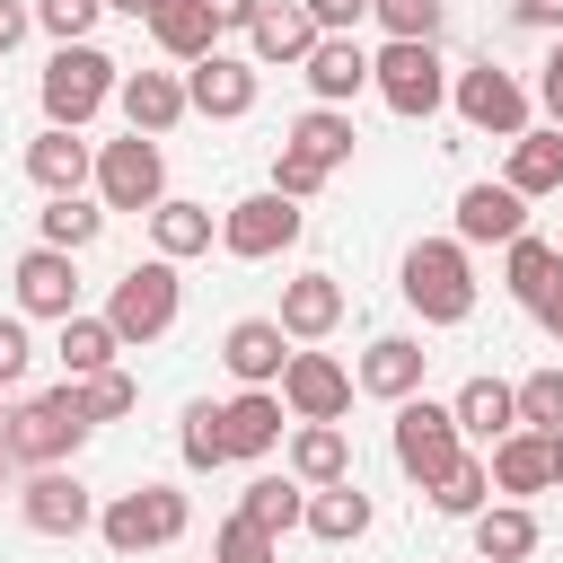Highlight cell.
<instances>
[{
  "label": "cell",
  "mask_w": 563,
  "mask_h": 563,
  "mask_svg": "<svg viewBox=\"0 0 563 563\" xmlns=\"http://www.w3.org/2000/svg\"><path fill=\"white\" fill-rule=\"evenodd\" d=\"M334 325H343V282H334V273L282 282V334H290V343H325Z\"/></svg>",
  "instance_id": "obj_20"
},
{
  "label": "cell",
  "mask_w": 563,
  "mask_h": 563,
  "mask_svg": "<svg viewBox=\"0 0 563 563\" xmlns=\"http://www.w3.org/2000/svg\"><path fill=\"white\" fill-rule=\"evenodd\" d=\"M528 317H537V325H545V334H554V343H563V282H554V290H545V299H537V308H528Z\"/></svg>",
  "instance_id": "obj_51"
},
{
  "label": "cell",
  "mask_w": 563,
  "mask_h": 563,
  "mask_svg": "<svg viewBox=\"0 0 563 563\" xmlns=\"http://www.w3.org/2000/svg\"><path fill=\"white\" fill-rule=\"evenodd\" d=\"M352 369L334 361V352H290V369H282V405H290V422H343L352 413Z\"/></svg>",
  "instance_id": "obj_12"
},
{
  "label": "cell",
  "mask_w": 563,
  "mask_h": 563,
  "mask_svg": "<svg viewBox=\"0 0 563 563\" xmlns=\"http://www.w3.org/2000/svg\"><path fill=\"white\" fill-rule=\"evenodd\" d=\"M238 519H255V528H308V484L299 475H246V493H238Z\"/></svg>",
  "instance_id": "obj_31"
},
{
  "label": "cell",
  "mask_w": 563,
  "mask_h": 563,
  "mask_svg": "<svg viewBox=\"0 0 563 563\" xmlns=\"http://www.w3.org/2000/svg\"><path fill=\"white\" fill-rule=\"evenodd\" d=\"M528 238V202L510 185H466L457 194V246H510Z\"/></svg>",
  "instance_id": "obj_18"
},
{
  "label": "cell",
  "mask_w": 563,
  "mask_h": 563,
  "mask_svg": "<svg viewBox=\"0 0 563 563\" xmlns=\"http://www.w3.org/2000/svg\"><path fill=\"white\" fill-rule=\"evenodd\" d=\"M282 396L273 387H238L229 405H220V431H229V457H273L282 449Z\"/></svg>",
  "instance_id": "obj_23"
},
{
  "label": "cell",
  "mask_w": 563,
  "mask_h": 563,
  "mask_svg": "<svg viewBox=\"0 0 563 563\" xmlns=\"http://www.w3.org/2000/svg\"><path fill=\"white\" fill-rule=\"evenodd\" d=\"M519 431H545V440H563V369H554V361L519 378Z\"/></svg>",
  "instance_id": "obj_39"
},
{
  "label": "cell",
  "mask_w": 563,
  "mask_h": 563,
  "mask_svg": "<svg viewBox=\"0 0 563 563\" xmlns=\"http://www.w3.org/2000/svg\"><path fill=\"white\" fill-rule=\"evenodd\" d=\"M9 466H18V457H9V449H0V493H9Z\"/></svg>",
  "instance_id": "obj_53"
},
{
  "label": "cell",
  "mask_w": 563,
  "mask_h": 563,
  "mask_svg": "<svg viewBox=\"0 0 563 563\" xmlns=\"http://www.w3.org/2000/svg\"><path fill=\"white\" fill-rule=\"evenodd\" d=\"M369 18L387 26V44H440L449 0H369Z\"/></svg>",
  "instance_id": "obj_38"
},
{
  "label": "cell",
  "mask_w": 563,
  "mask_h": 563,
  "mask_svg": "<svg viewBox=\"0 0 563 563\" xmlns=\"http://www.w3.org/2000/svg\"><path fill=\"white\" fill-rule=\"evenodd\" d=\"M308 18H317V35H352L361 18H369V0H299Z\"/></svg>",
  "instance_id": "obj_46"
},
{
  "label": "cell",
  "mask_w": 563,
  "mask_h": 563,
  "mask_svg": "<svg viewBox=\"0 0 563 563\" xmlns=\"http://www.w3.org/2000/svg\"><path fill=\"white\" fill-rule=\"evenodd\" d=\"M431 510H440V519H475V510H493V457L466 449V457L431 484Z\"/></svg>",
  "instance_id": "obj_37"
},
{
  "label": "cell",
  "mask_w": 563,
  "mask_h": 563,
  "mask_svg": "<svg viewBox=\"0 0 563 563\" xmlns=\"http://www.w3.org/2000/svg\"><path fill=\"white\" fill-rule=\"evenodd\" d=\"M554 282H563V246H554V238H537V229H528V238H510V255H501V290H510L519 308H537Z\"/></svg>",
  "instance_id": "obj_29"
},
{
  "label": "cell",
  "mask_w": 563,
  "mask_h": 563,
  "mask_svg": "<svg viewBox=\"0 0 563 563\" xmlns=\"http://www.w3.org/2000/svg\"><path fill=\"white\" fill-rule=\"evenodd\" d=\"M18 519H26L35 537H79V528H97V493H88L70 466H35V475L18 484Z\"/></svg>",
  "instance_id": "obj_11"
},
{
  "label": "cell",
  "mask_w": 563,
  "mask_h": 563,
  "mask_svg": "<svg viewBox=\"0 0 563 563\" xmlns=\"http://www.w3.org/2000/svg\"><path fill=\"white\" fill-rule=\"evenodd\" d=\"M396 290L422 325H466L475 317V264L457 238H413L405 264H396Z\"/></svg>",
  "instance_id": "obj_2"
},
{
  "label": "cell",
  "mask_w": 563,
  "mask_h": 563,
  "mask_svg": "<svg viewBox=\"0 0 563 563\" xmlns=\"http://www.w3.org/2000/svg\"><path fill=\"white\" fill-rule=\"evenodd\" d=\"M62 369L70 378H97V369H114V352H123V334L106 325V317H62Z\"/></svg>",
  "instance_id": "obj_36"
},
{
  "label": "cell",
  "mask_w": 563,
  "mask_h": 563,
  "mask_svg": "<svg viewBox=\"0 0 563 563\" xmlns=\"http://www.w3.org/2000/svg\"><path fill=\"white\" fill-rule=\"evenodd\" d=\"M150 35H158V53L167 62H202V53H220V9L211 0H158V18H150Z\"/></svg>",
  "instance_id": "obj_25"
},
{
  "label": "cell",
  "mask_w": 563,
  "mask_h": 563,
  "mask_svg": "<svg viewBox=\"0 0 563 563\" xmlns=\"http://www.w3.org/2000/svg\"><path fill=\"white\" fill-rule=\"evenodd\" d=\"M106 18V0H35V26L53 44H88V26Z\"/></svg>",
  "instance_id": "obj_42"
},
{
  "label": "cell",
  "mask_w": 563,
  "mask_h": 563,
  "mask_svg": "<svg viewBox=\"0 0 563 563\" xmlns=\"http://www.w3.org/2000/svg\"><path fill=\"white\" fill-rule=\"evenodd\" d=\"M352 141H361V132H352V114H343V106H308V114L290 123V141H282V150H299V158H317V167L334 176V167L352 158Z\"/></svg>",
  "instance_id": "obj_34"
},
{
  "label": "cell",
  "mask_w": 563,
  "mask_h": 563,
  "mask_svg": "<svg viewBox=\"0 0 563 563\" xmlns=\"http://www.w3.org/2000/svg\"><path fill=\"white\" fill-rule=\"evenodd\" d=\"M26 176L44 185V202H53V194H88V185H97V150H88L79 132L44 123V132L26 141Z\"/></svg>",
  "instance_id": "obj_17"
},
{
  "label": "cell",
  "mask_w": 563,
  "mask_h": 563,
  "mask_svg": "<svg viewBox=\"0 0 563 563\" xmlns=\"http://www.w3.org/2000/svg\"><path fill=\"white\" fill-rule=\"evenodd\" d=\"M501 185H510L519 202H537V194H563V132H554V123H545V132L528 123V132L510 141V167H501Z\"/></svg>",
  "instance_id": "obj_27"
},
{
  "label": "cell",
  "mask_w": 563,
  "mask_h": 563,
  "mask_svg": "<svg viewBox=\"0 0 563 563\" xmlns=\"http://www.w3.org/2000/svg\"><path fill=\"white\" fill-rule=\"evenodd\" d=\"M290 475H299L308 493L352 484V440H343V422H299V431H290Z\"/></svg>",
  "instance_id": "obj_26"
},
{
  "label": "cell",
  "mask_w": 563,
  "mask_h": 563,
  "mask_svg": "<svg viewBox=\"0 0 563 563\" xmlns=\"http://www.w3.org/2000/svg\"><path fill=\"white\" fill-rule=\"evenodd\" d=\"M387 440H396V466H405L422 493H431V484H440V475L466 457V431H457V413H449V405H431V396H405Z\"/></svg>",
  "instance_id": "obj_8"
},
{
  "label": "cell",
  "mask_w": 563,
  "mask_h": 563,
  "mask_svg": "<svg viewBox=\"0 0 563 563\" xmlns=\"http://www.w3.org/2000/svg\"><path fill=\"white\" fill-rule=\"evenodd\" d=\"M475 554H484V563H528V554H537V510H528V501L475 510Z\"/></svg>",
  "instance_id": "obj_33"
},
{
  "label": "cell",
  "mask_w": 563,
  "mask_h": 563,
  "mask_svg": "<svg viewBox=\"0 0 563 563\" xmlns=\"http://www.w3.org/2000/svg\"><path fill=\"white\" fill-rule=\"evenodd\" d=\"M70 387L88 396V413H97V422H123V413L141 405V387H132L123 369H97V378H70Z\"/></svg>",
  "instance_id": "obj_43"
},
{
  "label": "cell",
  "mask_w": 563,
  "mask_h": 563,
  "mask_svg": "<svg viewBox=\"0 0 563 563\" xmlns=\"http://www.w3.org/2000/svg\"><path fill=\"white\" fill-rule=\"evenodd\" d=\"M88 431H97V413H88V396H79L70 378H62L53 396H26V405L0 413V449H9L26 475H35V466H70Z\"/></svg>",
  "instance_id": "obj_1"
},
{
  "label": "cell",
  "mask_w": 563,
  "mask_h": 563,
  "mask_svg": "<svg viewBox=\"0 0 563 563\" xmlns=\"http://www.w3.org/2000/svg\"><path fill=\"white\" fill-rule=\"evenodd\" d=\"M26 26H35V0H0V53H18Z\"/></svg>",
  "instance_id": "obj_48"
},
{
  "label": "cell",
  "mask_w": 563,
  "mask_h": 563,
  "mask_svg": "<svg viewBox=\"0 0 563 563\" xmlns=\"http://www.w3.org/2000/svg\"><path fill=\"white\" fill-rule=\"evenodd\" d=\"M123 88V62L114 53H97V44H53V62H44V123H62V132H79L106 97Z\"/></svg>",
  "instance_id": "obj_3"
},
{
  "label": "cell",
  "mask_w": 563,
  "mask_h": 563,
  "mask_svg": "<svg viewBox=\"0 0 563 563\" xmlns=\"http://www.w3.org/2000/svg\"><path fill=\"white\" fill-rule=\"evenodd\" d=\"M185 97H194V114L238 123V114H255V62H238V53H202V62L185 70Z\"/></svg>",
  "instance_id": "obj_15"
},
{
  "label": "cell",
  "mask_w": 563,
  "mask_h": 563,
  "mask_svg": "<svg viewBox=\"0 0 563 563\" xmlns=\"http://www.w3.org/2000/svg\"><path fill=\"white\" fill-rule=\"evenodd\" d=\"M246 44H255V62H308V53H317V18H308L299 0H273V9L246 26Z\"/></svg>",
  "instance_id": "obj_30"
},
{
  "label": "cell",
  "mask_w": 563,
  "mask_h": 563,
  "mask_svg": "<svg viewBox=\"0 0 563 563\" xmlns=\"http://www.w3.org/2000/svg\"><path fill=\"white\" fill-rule=\"evenodd\" d=\"M369 88L387 97V114L422 123V114L449 106V62H440V44H378L369 53Z\"/></svg>",
  "instance_id": "obj_6"
},
{
  "label": "cell",
  "mask_w": 563,
  "mask_h": 563,
  "mask_svg": "<svg viewBox=\"0 0 563 563\" xmlns=\"http://www.w3.org/2000/svg\"><path fill=\"white\" fill-rule=\"evenodd\" d=\"M9 282H18V317H79V255H62V246H26L18 264H9Z\"/></svg>",
  "instance_id": "obj_13"
},
{
  "label": "cell",
  "mask_w": 563,
  "mask_h": 563,
  "mask_svg": "<svg viewBox=\"0 0 563 563\" xmlns=\"http://www.w3.org/2000/svg\"><path fill=\"white\" fill-rule=\"evenodd\" d=\"M308 537H317V545H361V537H369V493H361V484L308 493Z\"/></svg>",
  "instance_id": "obj_32"
},
{
  "label": "cell",
  "mask_w": 563,
  "mask_h": 563,
  "mask_svg": "<svg viewBox=\"0 0 563 563\" xmlns=\"http://www.w3.org/2000/svg\"><path fill=\"white\" fill-rule=\"evenodd\" d=\"M299 229H308V211H299L290 194H273V185L220 211V246H229L238 264H264V255H282V246H299Z\"/></svg>",
  "instance_id": "obj_9"
},
{
  "label": "cell",
  "mask_w": 563,
  "mask_h": 563,
  "mask_svg": "<svg viewBox=\"0 0 563 563\" xmlns=\"http://www.w3.org/2000/svg\"><path fill=\"white\" fill-rule=\"evenodd\" d=\"M299 70H308L317 106H352V97L369 88V44H361V35H317V53H308Z\"/></svg>",
  "instance_id": "obj_19"
},
{
  "label": "cell",
  "mask_w": 563,
  "mask_h": 563,
  "mask_svg": "<svg viewBox=\"0 0 563 563\" xmlns=\"http://www.w3.org/2000/svg\"><path fill=\"white\" fill-rule=\"evenodd\" d=\"M211 9H220V26H255L273 0H211Z\"/></svg>",
  "instance_id": "obj_50"
},
{
  "label": "cell",
  "mask_w": 563,
  "mask_h": 563,
  "mask_svg": "<svg viewBox=\"0 0 563 563\" xmlns=\"http://www.w3.org/2000/svg\"><path fill=\"white\" fill-rule=\"evenodd\" d=\"M211 202H185V194H167L158 211H150V246L167 255V264H185V255H211Z\"/></svg>",
  "instance_id": "obj_28"
},
{
  "label": "cell",
  "mask_w": 563,
  "mask_h": 563,
  "mask_svg": "<svg viewBox=\"0 0 563 563\" xmlns=\"http://www.w3.org/2000/svg\"><path fill=\"white\" fill-rule=\"evenodd\" d=\"M554 484H563V440H554Z\"/></svg>",
  "instance_id": "obj_54"
},
{
  "label": "cell",
  "mask_w": 563,
  "mask_h": 563,
  "mask_svg": "<svg viewBox=\"0 0 563 563\" xmlns=\"http://www.w3.org/2000/svg\"><path fill=\"white\" fill-rule=\"evenodd\" d=\"M449 97H457V114H466L475 132H493V141H519V132H528V88H519L501 62H466V70L449 79Z\"/></svg>",
  "instance_id": "obj_10"
},
{
  "label": "cell",
  "mask_w": 563,
  "mask_h": 563,
  "mask_svg": "<svg viewBox=\"0 0 563 563\" xmlns=\"http://www.w3.org/2000/svg\"><path fill=\"white\" fill-rule=\"evenodd\" d=\"M422 369H431V352H422L413 334H378V343L361 352V369H352V378H361L369 396L405 405V396H422Z\"/></svg>",
  "instance_id": "obj_21"
},
{
  "label": "cell",
  "mask_w": 563,
  "mask_h": 563,
  "mask_svg": "<svg viewBox=\"0 0 563 563\" xmlns=\"http://www.w3.org/2000/svg\"><path fill=\"white\" fill-rule=\"evenodd\" d=\"M176 308H185V282H176V264H167V255H150V264H132V273H114V290H106V325H114L123 343H158V334L176 325Z\"/></svg>",
  "instance_id": "obj_5"
},
{
  "label": "cell",
  "mask_w": 563,
  "mask_h": 563,
  "mask_svg": "<svg viewBox=\"0 0 563 563\" xmlns=\"http://www.w3.org/2000/svg\"><path fill=\"white\" fill-rule=\"evenodd\" d=\"M26 361H35L26 317H0V387H18V378H26Z\"/></svg>",
  "instance_id": "obj_45"
},
{
  "label": "cell",
  "mask_w": 563,
  "mask_h": 563,
  "mask_svg": "<svg viewBox=\"0 0 563 563\" xmlns=\"http://www.w3.org/2000/svg\"><path fill=\"white\" fill-rule=\"evenodd\" d=\"M176 449H185V466H194V475L229 466V431H220V405H185V431H176Z\"/></svg>",
  "instance_id": "obj_40"
},
{
  "label": "cell",
  "mask_w": 563,
  "mask_h": 563,
  "mask_svg": "<svg viewBox=\"0 0 563 563\" xmlns=\"http://www.w3.org/2000/svg\"><path fill=\"white\" fill-rule=\"evenodd\" d=\"M537 106L554 114V132H563V35H554V53L537 62Z\"/></svg>",
  "instance_id": "obj_47"
},
{
  "label": "cell",
  "mask_w": 563,
  "mask_h": 563,
  "mask_svg": "<svg viewBox=\"0 0 563 563\" xmlns=\"http://www.w3.org/2000/svg\"><path fill=\"white\" fill-rule=\"evenodd\" d=\"M35 246H62V255H79V246H97L106 238V202H88V194H53L44 211H35Z\"/></svg>",
  "instance_id": "obj_35"
},
{
  "label": "cell",
  "mask_w": 563,
  "mask_h": 563,
  "mask_svg": "<svg viewBox=\"0 0 563 563\" xmlns=\"http://www.w3.org/2000/svg\"><path fill=\"white\" fill-rule=\"evenodd\" d=\"M449 413H457V431H466L475 449H501V440L519 431V387H501V378H466V387L449 396Z\"/></svg>",
  "instance_id": "obj_22"
},
{
  "label": "cell",
  "mask_w": 563,
  "mask_h": 563,
  "mask_svg": "<svg viewBox=\"0 0 563 563\" xmlns=\"http://www.w3.org/2000/svg\"><path fill=\"white\" fill-rule=\"evenodd\" d=\"M273 194L308 202V194H325V167H317V158H299V150H273Z\"/></svg>",
  "instance_id": "obj_44"
},
{
  "label": "cell",
  "mask_w": 563,
  "mask_h": 563,
  "mask_svg": "<svg viewBox=\"0 0 563 563\" xmlns=\"http://www.w3.org/2000/svg\"><path fill=\"white\" fill-rule=\"evenodd\" d=\"M114 106H123V123H132V132H150V141H167V132L194 114V97H185V79H176V70H123Z\"/></svg>",
  "instance_id": "obj_16"
},
{
  "label": "cell",
  "mask_w": 563,
  "mask_h": 563,
  "mask_svg": "<svg viewBox=\"0 0 563 563\" xmlns=\"http://www.w3.org/2000/svg\"><path fill=\"white\" fill-rule=\"evenodd\" d=\"M220 361H229L238 387H282V369H290V334H282V317H238V325L220 334Z\"/></svg>",
  "instance_id": "obj_14"
},
{
  "label": "cell",
  "mask_w": 563,
  "mask_h": 563,
  "mask_svg": "<svg viewBox=\"0 0 563 563\" xmlns=\"http://www.w3.org/2000/svg\"><path fill=\"white\" fill-rule=\"evenodd\" d=\"M194 528V501L176 493V484H132V493H114L106 510H97V537L114 545V554H158V545H176Z\"/></svg>",
  "instance_id": "obj_4"
},
{
  "label": "cell",
  "mask_w": 563,
  "mask_h": 563,
  "mask_svg": "<svg viewBox=\"0 0 563 563\" xmlns=\"http://www.w3.org/2000/svg\"><path fill=\"white\" fill-rule=\"evenodd\" d=\"M106 9H114V18H141V26L158 18V0H106Z\"/></svg>",
  "instance_id": "obj_52"
},
{
  "label": "cell",
  "mask_w": 563,
  "mask_h": 563,
  "mask_svg": "<svg viewBox=\"0 0 563 563\" xmlns=\"http://www.w3.org/2000/svg\"><path fill=\"white\" fill-rule=\"evenodd\" d=\"M510 18L537 26V35H563V0H510Z\"/></svg>",
  "instance_id": "obj_49"
},
{
  "label": "cell",
  "mask_w": 563,
  "mask_h": 563,
  "mask_svg": "<svg viewBox=\"0 0 563 563\" xmlns=\"http://www.w3.org/2000/svg\"><path fill=\"white\" fill-rule=\"evenodd\" d=\"M484 457H493V493H501V501L554 493V440H545V431H510V440L484 449Z\"/></svg>",
  "instance_id": "obj_24"
},
{
  "label": "cell",
  "mask_w": 563,
  "mask_h": 563,
  "mask_svg": "<svg viewBox=\"0 0 563 563\" xmlns=\"http://www.w3.org/2000/svg\"><path fill=\"white\" fill-rule=\"evenodd\" d=\"M97 202L106 211H158L167 202V150L150 141V132H123V141H106L97 150Z\"/></svg>",
  "instance_id": "obj_7"
},
{
  "label": "cell",
  "mask_w": 563,
  "mask_h": 563,
  "mask_svg": "<svg viewBox=\"0 0 563 563\" xmlns=\"http://www.w3.org/2000/svg\"><path fill=\"white\" fill-rule=\"evenodd\" d=\"M211 563H282V537L255 528V519H229V528L211 537Z\"/></svg>",
  "instance_id": "obj_41"
}]
</instances>
